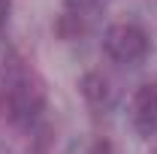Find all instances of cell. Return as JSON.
Masks as SVG:
<instances>
[{"label": "cell", "instance_id": "6da1fadb", "mask_svg": "<svg viewBox=\"0 0 157 154\" xmlns=\"http://www.w3.org/2000/svg\"><path fill=\"white\" fill-rule=\"evenodd\" d=\"M45 82L30 60L9 55L0 64V118L15 124V127H30L42 112H45Z\"/></svg>", "mask_w": 157, "mask_h": 154}, {"label": "cell", "instance_id": "8992f818", "mask_svg": "<svg viewBox=\"0 0 157 154\" xmlns=\"http://www.w3.org/2000/svg\"><path fill=\"white\" fill-rule=\"evenodd\" d=\"M106 3H109V0H63L67 12H73V15H82V18H91V15H97V12L106 6Z\"/></svg>", "mask_w": 157, "mask_h": 154}, {"label": "cell", "instance_id": "3957f363", "mask_svg": "<svg viewBox=\"0 0 157 154\" xmlns=\"http://www.w3.org/2000/svg\"><path fill=\"white\" fill-rule=\"evenodd\" d=\"M130 124L142 136H157V82H142L130 100Z\"/></svg>", "mask_w": 157, "mask_h": 154}, {"label": "cell", "instance_id": "277c9868", "mask_svg": "<svg viewBox=\"0 0 157 154\" xmlns=\"http://www.w3.org/2000/svg\"><path fill=\"white\" fill-rule=\"evenodd\" d=\"M78 94H82V100L91 109H109L112 100H115V88H112V82L100 70H88L78 79Z\"/></svg>", "mask_w": 157, "mask_h": 154}, {"label": "cell", "instance_id": "7a4b0ae2", "mask_svg": "<svg viewBox=\"0 0 157 154\" xmlns=\"http://www.w3.org/2000/svg\"><path fill=\"white\" fill-rule=\"evenodd\" d=\"M103 52L109 60L124 64V67H136L148 58L151 52V37L145 33V27L136 21H118L103 33Z\"/></svg>", "mask_w": 157, "mask_h": 154}, {"label": "cell", "instance_id": "52a82bcc", "mask_svg": "<svg viewBox=\"0 0 157 154\" xmlns=\"http://www.w3.org/2000/svg\"><path fill=\"white\" fill-rule=\"evenodd\" d=\"M85 154H115V145H112L106 136H94V139L85 145Z\"/></svg>", "mask_w": 157, "mask_h": 154}, {"label": "cell", "instance_id": "ba28073f", "mask_svg": "<svg viewBox=\"0 0 157 154\" xmlns=\"http://www.w3.org/2000/svg\"><path fill=\"white\" fill-rule=\"evenodd\" d=\"M9 12H12V0H0V33L9 24Z\"/></svg>", "mask_w": 157, "mask_h": 154}, {"label": "cell", "instance_id": "5b68a950", "mask_svg": "<svg viewBox=\"0 0 157 154\" xmlns=\"http://www.w3.org/2000/svg\"><path fill=\"white\" fill-rule=\"evenodd\" d=\"M55 33L60 39H67V42H73V39H78L85 33V18L82 15H73V12H63L55 21Z\"/></svg>", "mask_w": 157, "mask_h": 154}, {"label": "cell", "instance_id": "9c48e42d", "mask_svg": "<svg viewBox=\"0 0 157 154\" xmlns=\"http://www.w3.org/2000/svg\"><path fill=\"white\" fill-rule=\"evenodd\" d=\"M148 154H157V142H154V145H151V151H148Z\"/></svg>", "mask_w": 157, "mask_h": 154}]
</instances>
